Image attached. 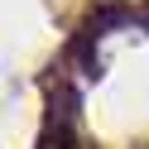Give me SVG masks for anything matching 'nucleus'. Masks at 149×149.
Returning <instances> with one entry per match:
<instances>
[{
	"label": "nucleus",
	"mask_w": 149,
	"mask_h": 149,
	"mask_svg": "<svg viewBox=\"0 0 149 149\" xmlns=\"http://www.w3.org/2000/svg\"><path fill=\"white\" fill-rule=\"evenodd\" d=\"M144 19V10H135L130 0H91V10H87V29H96L101 39L106 34H116V29H130V24H139Z\"/></svg>",
	"instance_id": "f03ea898"
},
{
	"label": "nucleus",
	"mask_w": 149,
	"mask_h": 149,
	"mask_svg": "<svg viewBox=\"0 0 149 149\" xmlns=\"http://www.w3.org/2000/svg\"><path fill=\"white\" fill-rule=\"evenodd\" d=\"M96 43H101V34L82 24V29H72V39L63 43L58 63H63V68H68L77 82H101V72H106V68H101V53H96Z\"/></svg>",
	"instance_id": "f257e3e1"
},
{
	"label": "nucleus",
	"mask_w": 149,
	"mask_h": 149,
	"mask_svg": "<svg viewBox=\"0 0 149 149\" xmlns=\"http://www.w3.org/2000/svg\"><path fill=\"white\" fill-rule=\"evenodd\" d=\"M144 10H149V0H144Z\"/></svg>",
	"instance_id": "20e7f679"
},
{
	"label": "nucleus",
	"mask_w": 149,
	"mask_h": 149,
	"mask_svg": "<svg viewBox=\"0 0 149 149\" xmlns=\"http://www.w3.org/2000/svg\"><path fill=\"white\" fill-rule=\"evenodd\" d=\"M139 29H144V34H149V10H144V19H139Z\"/></svg>",
	"instance_id": "7ed1b4c3"
}]
</instances>
